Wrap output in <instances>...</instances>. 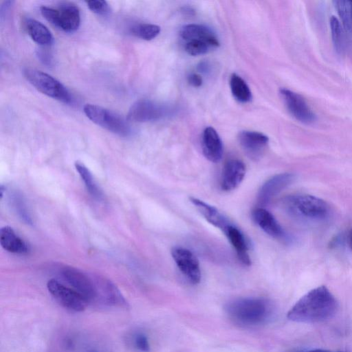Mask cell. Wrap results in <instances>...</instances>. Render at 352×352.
Wrapping results in <instances>:
<instances>
[{
	"label": "cell",
	"mask_w": 352,
	"mask_h": 352,
	"mask_svg": "<svg viewBox=\"0 0 352 352\" xmlns=\"http://www.w3.org/2000/svg\"><path fill=\"white\" fill-rule=\"evenodd\" d=\"M337 309L334 296L325 286H320L302 296L288 311L287 318L296 322H320L331 318Z\"/></svg>",
	"instance_id": "6da1fadb"
},
{
	"label": "cell",
	"mask_w": 352,
	"mask_h": 352,
	"mask_svg": "<svg viewBox=\"0 0 352 352\" xmlns=\"http://www.w3.org/2000/svg\"><path fill=\"white\" fill-rule=\"evenodd\" d=\"M228 316L239 324L252 327L268 320L272 313L270 302L261 298H241L229 302L226 307Z\"/></svg>",
	"instance_id": "7a4b0ae2"
},
{
	"label": "cell",
	"mask_w": 352,
	"mask_h": 352,
	"mask_svg": "<svg viewBox=\"0 0 352 352\" xmlns=\"http://www.w3.org/2000/svg\"><path fill=\"white\" fill-rule=\"evenodd\" d=\"M283 206L288 214L297 220L320 222L329 215L328 204L323 199L311 195H293L284 198Z\"/></svg>",
	"instance_id": "3957f363"
},
{
	"label": "cell",
	"mask_w": 352,
	"mask_h": 352,
	"mask_svg": "<svg viewBox=\"0 0 352 352\" xmlns=\"http://www.w3.org/2000/svg\"><path fill=\"white\" fill-rule=\"evenodd\" d=\"M40 10L47 21L65 32H75L80 26V10L72 3L62 2L56 8L43 6Z\"/></svg>",
	"instance_id": "277c9868"
},
{
	"label": "cell",
	"mask_w": 352,
	"mask_h": 352,
	"mask_svg": "<svg viewBox=\"0 0 352 352\" xmlns=\"http://www.w3.org/2000/svg\"><path fill=\"white\" fill-rule=\"evenodd\" d=\"M25 78L40 92L64 103H71L72 99L67 88L52 76L36 69L26 68Z\"/></svg>",
	"instance_id": "5b68a950"
},
{
	"label": "cell",
	"mask_w": 352,
	"mask_h": 352,
	"mask_svg": "<svg viewBox=\"0 0 352 352\" xmlns=\"http://www.w3.org/2000/svg\"><path fill=\"white\" fill-rule=\"evenodd\" d=\"M83 111L93 122L120 136H127L131 133L128 122L119 114L102 107L86 104Z\"/></svg>",
	"instance_id": "8992f818"
},
{
	"label": "cell",
	"mask_w": 352,
	"mask_h": 352,
	"mask_svg": "<svg viewBox=\"0 0 352 352\" xmlns=\"http://www.w3.org/2000/svg\"><path fill=\"white\" fill-rule=\"evenodd\" d=\"M47 288L52 296L67 309L80 312L87 306V302L80 294L56 279L48 280Z\"/></svg>",
	"instance_id": "52a82bcc"
},
{
	"label": "cell",
	"mask_w": 352,
	"mask_h": 352,
	"mask_svg": "<svg viewBox=\"0 0 352 352\" xmlns=\"http://www.w3.org/2000/svg\"><path fill=\"white\" fill-rule=\"evenodd\" d=\"M61 276L73 289L80 294L88 302H93L98 296L95 281L87 274L71 266L61 270Z\"/></svg>",
	"instance_id": "ba28073f"
},
{
	"label": "cell",
	"mask_w": 352,
	"mask_h": 352,
	"mask_svg": "<svg viewBox=\"0 0 352 352\" xmlns=\"http://www.w3.org/2000/svg\"><path fill=\"white\" fill-rule=\"evenodd\" d=\"M170 111L168 107L148 99L135 102L127 113V120L133 122H144L160 120Z\"/></svg>",
	"instance_id": "9c48e42d"
},
{
	"label": "cell",
	"mask_w": 352,
	"mask_h": 352,
	"mask_svg": "<svg viewBox=\"0 0 352 352\" xmlns=\"http://www.w3.org/2000/svg\"><path fill=\"white\" fill-rule=\"evenodd\" d=\"M171 255L182 274L192 284H197L201 278L199 263L196 256L188 249L176 246Z\"/></svg>",
	"instance_id": "30bf717a"
},
{
	"label": "cell",
	"mask_w": 352,
	"mask_h": 352,
	"mask_svg": "<svg viewBox=\"0 0 352 352\" xmlns=\"http://www.w3.org/2000/svg\"><path fill=\"white\" fill-rule=\"evenodd\" d=\"M280 95L290 114L302 123L310 124L316 120V115L304 98L288 89L279 90Z\"/></svg>",
	"instance_id": "8fae6325"
},
{
	"label": "cell",
	"mask_w": 352,
	"mask_h": 352,
	"mask_svg": "<svg viewBox=\"0 0 352 352\" xmlns=\"http://www.w3.org/2000/svg\"><path fill=\"white\" fill-rule=\"evenodd\" d=\"M238 139L245 155L250 159L255 161L262 157L269 142L267 135L252 131H241Z\"/></svg>",
	"instance_id": "7c38bea8"
},
{
	"label": "cell",
	"mask_w": 352,
	"mask_h": 352,
	"mask_svg": "<svg viewBox=\"0 0 352 352\" xmlns=\"http://www.w3.org/2000/svg\"><path fill=\"white\" fill-rule=\"evenodd\" d=\"M294 179V175L289 173H280L270 178L259 190L257 199L258 204L261 206L267 204Z\"/></svg>",
	"instance_id": "4fadbf2b"
},
{
	"label": "cell",
	"mask_w": 352,
	"mask_h": 352,
	"mask_svg": "<svg viewBox=\"0 0 352 352\" xmlns=\"http://www.w3.org/2000/svg\"><path fill=\"white\" fill-rule=\"evenodd\" d=\"M245 175V165L237 159L228 160L223 168L221 177V188L230 191L236 188L243 180Z\"/></svg>",
	"instance_id": "5bb4252c"
},
{
	"label": "cell",
	"mask_w": 352,
	"mask_h": 352,
	"mask_svg": "<svg viewBox=\"0 0 352 352\" xmlns=\"http://www.w3.org/2000/svg\"><path fill=\"white\" fill-rule=\"evenodd\" d=\"M254 223L267 234L275 239H283L285 233L274 216L262 207L256 208L252 212Z\"/></svg>",
	"instance_id": "9a60e30c"
},
{
	"label": "cell",
	"mask_w": 352,
	"mask_h": 352,
	"mask_svg": "<svg viewBox=\"0 0 352 352\" xmlns=\"http://www.w3.org/2000/svg\"><path fill=\"white\" fill-rule=\"evenodd\" d=\"M202 151L209 161L213 163L219 162L223 155V144L221 140L216 131L211 127H206L202 135Z\"/></svg>",
	"instance_id": "2e32d148"
},
{
	"label": "cell",
	"mask_w": 352,
	"mask_h": 352,
	"mask_svg": "<svg viewBox=\"0 0 352 352\" xmlns=\"http://www.w3.org/2000/svg\"><path fill=\"white\" fill-rule=\"evenodd\" d=\"M180 36L185 41H201L208 43L215 48L219 42L215 34L207 26L199 24H188L179 31Z\"/></svg>",
	"instance_id": "e0dca14e"
},
{
	"label": "cell",
	"mask_w": 352,
	"mask_h": 352,
	"mask_svg": "<svg viewBox=\"0 0 352 352\" xmlns=\"http://www.w3.org/2000/svg\"><path fill=\"white\" fill-rule=\"evenodd\" d=\"M223 233L234 248L239 260L243 265L250 266L251 258L248 253V244L243 232L231 223L225 229Z\"/></svg>",
	"instance_id": "ac0fdd59"
},
{
	"label": "cell",
	"mask_w": 352,
	"mask_h": 352,
	"mask_svg": "<svg viewBox=\"0 0 352 352\" xmlns=\"http://www.w3.org/2000/svg\"><path fill=\"white\" fill-rule=\"evenodd\" d=\"M189 199L195 208L208 222L214 227L218 228L222 230V232H223L225 229L231 224L229 220L214 206H212L196 197H190Z\"/></svg>",
	"instance_id": "d6986e66"
},
{
	"label": "cell",
	"mask_w": 352,
	"mask_h": 352,
	"mask_svg": "<svg viewBox=\"0 0 352 352\" xmlns=\"http://www.w3.org/2000/svg\"><path fill=\"white\" fill-rule=\"evenodd\" d=\"M95 283L98 295L101 294L105 303L118 307H127V303L120 291L111 280L105 278H96Z\"/></svg>",
	"instance_id": "ffe728a7"
},
{
	"label": "cell",
	"mask_w": 352,
	"mask_h": 352,
	"mask_svg": "<svg viewBox=\"0 0 352 352\" xmlns=\"http://www.w3.org/2000/svg\"><path fill=\"white\" fill-rule=\"evenodd\" d=\"M0 243L4 250L12 253L26 254L30 251L29 245L10 226L1 228Z\"/></svg>",
	"instance_id": "44dd1931"
},
{
	"label": "cell",
	"mask_w": 352,
	"mask_h": 352,
	"mask_svg": "<svg viewBox=\"0 0 352 352\" xmlns=\"http://www.w3.org/2000/svg\"><path fill=\"white\" fill-rule=\"evenodd\" d=\"M25 29L31 38L36 43L46 46L53 43L54 38L47 28L41 22L28 19L25 23Z\"/></svg>",
	"instance_id": "7402d4cb"
},
{
	"label": "cell",
	"mask_w": 352,
	"mask_h": 352,
	"mask_svg": "<svg viewBox=\"0 0 352 352\" xmlns=\"http://www.w3.org/2000/svg\"><path fill=\"white\" fill-rule=\"evenodd\" d=\"M230 86L234 98L240 102H248L252 99L251 91L245 80L236 74L230 80Z\"/></svg>",
	"instance_id": "603a6c76"
},
{
	"label": "cell",
	"mask_w": 352,
	"mask_h": 352,
	"mask_svg": "<svg viewBox=\"0 0 352 352\" xmlns=\"http://www.w3.org/2000/svg\"><path fill=\"white\" fill-rule=\"evenodd\" d=\"M75 167L78 172L81 179L89 194L97 200H102L103 198L102 190L95 182L90 170L83 164L79 162L75 163Z\"/></svg>",
	"instance_id": "cb8c5ba5"
},
{
	"label": "cell",
	"mask_w": 352,
	"mask_h": 352,
	"mask_svg": "<svg viewBox=\"0 0 352 352\" xmlns=\"http://www.w3.org/2000/svg\"><path fill=\"white\" fill-rule=\"evenodd\" d=\"M334 6L345 31L352 35V1H334Z\"/></svg>",
	"instance_id": "d4e9b609"
},
{
	"label": "cell",
	"mask_w": 352,
	"mask_h": 352,
	"mask_svg": "<svg viewBox=\"0 0 352 352\" xmlns=\"http://www.w3.org/2000/svg\"><path fill=\"white\" fill-rule=\"evenodd\" d=\"M130 32L143 40L151 41L160 32V27L151 23H138L130 28Z\"/></svg>",
	"instance_id": "484cf974"
},
{
	"label": "cell",
	"mask_w": 352,
	"mask_h": 352,
	"mask_svg": "<svg viewBox=\"0 0 352 352\" xmlns=\"http://www.w3.org/2000/svg\"><path fill=\"white\" fill-rule=\"evenodd\" d=\"M329 22L335 50L338 54H342L344 50V43L340 21L336 16H331Z\"/></svg>",
	"instance_id": "4316f807"
},
{
	"label": "cell",
	"mask_w": 352,
	"mask_h": 352,
	"mask_svg": "<svg viewBox=\"0 0 352 352\" xmlns=\"http://www.w3.org/2000/svg\"><path fill=\"white\" fill-rule=\"evenodd\" d=\"M212 48L210 44L201 41H188L185 45L186 52L191 56H199L209 52Z\"/></svg>",
	"instance_id": "83f0119b"
},
{
	"label": "cell",
	"mask_w": 352,
	"mask_h": 352,
	"mask_svg": "<svg viewBox=\"0 0 352 352\" xmlns=\"http://www.w3.org/2000/svg\"><path fill=\"white\" fill-rule=\"evenodd\" d=\"M12 201L14 207L20 217L27 223H32V219L27 210L26 204L23 197L17 192H14L12 196Z\"/></svg>",
	"instance_id": "f1b7e54d"
},
{
	"label": "cell",
	"mask_w": 352,
	"mask_h": 352,
	"mask_svg": "<svg viewBox=\"0 0 352 352\" xmlns=\"http://www.w3.org/2000/svg\"><path fill=\"white\" fill-rule=\"evenodd\" d=\"M88 8L98 14H104L109 11V5L105 1L93 0L86 1Z\"/></svg>",
	"instance_id": "f546056e"
},
{
	"label": "cell",
	"mask_w": 352,
	"mask_h": 352,
	"mask_svg": "<svg viewBox=\"0 0 352 352\" xmlns=\"http://www.w3.org/2000/svg\"><path fill=\"white\" fill-rule=\"evenodd\" d=\"M135 349L140 352H149L150 344L147 336L143 333H138L133 338Z\"/></svg>",
	"instance_id": "4dcf8cb0"
},
{
	"label": "cell",
	"mask_w": 352,
	"mask_h": 352,
	"mask_svg": "<svg viewBox=\"0 0 352 352\" xmlns=\"http://www.w3.org/2000/svg\"><path fill=\"white\" fill-rule=\"evenodd\" d=\"M188 82L195 87H199L202 85V78L200 75L192 73L188 76Z\"/></svg>",
	"instance_id": "1f68e13d"
},
{
	"label": "cell",
	"mask_w": 352,
	"mask_h": 352,
	"mask_svg": "<svg viewBox=\"0 0 352 352\" xmlns=\"http://www.w3.org/2000/svg\"><path fill=\"white\" fill-rule=\"evenodd\" d=\"M38 56L40 57L41 60L45 64L50 63L51 59L49 56V54L46 51L44 52L43 50H40L38 52Z\"/></svg>",
	"instance_id": "d6a6232c"
},
{
	"label": "cell",
	"mask_w": 352,
	"mask_h": 352,
	"mask_svg": "<svg viewBox=\"0 0 352 352\" xmlns=\"http://www.w3.org/2000/svg\"><path fill=\"white\" fill-rule=\"evenodd\" d=\"M198 69L201 72H206L209 70V65L206 62L201 63L198 65Z\"/></svg>",
	"instance_id": "836d02e7"
},
{
	"label": "cell",
	"mask_w": 352,
	"mask_h": 352,
	"mask_svg": "<svg viewBox=\"0 0 352 352\" xmlns=\"http://www.w3.org/2000/svg\"><path fill=\"white\" fill-rule=\"evenodd\" d=\"M347 241H348L349 245L351 250H352V229H351L348 232Z\"/></svg>",
	"instance_id": "e575fe53"
},
{
	"label": "cell",
	"mask_w": 352,
	"mask_h": 352,
	"mask_svg": "<svg viewBox=\"0 0 352 352\" xmlns=\"http://www.w3.org/2000/svg\"><path fill=\"white\" fill-rule=\"evenodd\" d=\"M307 352H348L347 351H329V350H324V349H313V350H310V351H308Z\"/></svg>",
	"instance_id": "d590c367"
},
{
	"label": "cell",
	"mask_w": 352,
	"mask_h": 352,
	"mask_svg": "<svg viewBox=\"0 0 352 352\" xmlns=\"http://www.w3.org/2000/svg\"><path fill=\"white\" fill-rule=\"evenodd\" d=\"M5 189H6V188L3 185H1V186H0V197H1V199H2V197L3 196V192H4Z\"/></svg>",
	"instance_id": "8d00e7d4"
},
{
	"label": "cell",
	"mask_w": 352,
	"mask_h": 352,
	"mask_svg": "<svg viewBox=\"0 0 352 352\" xmlns=\"http://www.w3.org/2000/svg\"><path fill=\"white\" fill-rule=\"evenodd\" d=\"M89 352H98L96 351H89Z\"/></svg>",
	"instance_id": "74e56055"
}]
</instances>
